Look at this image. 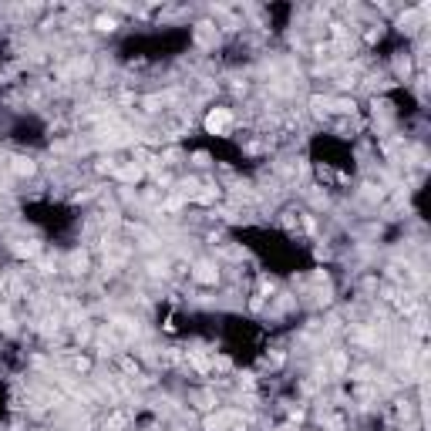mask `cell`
<instances>
[{
	"label": "cell",
	"instance_id": "1",
	"mask_svg": "<svg viewBox=\"0 0 431 431\" xmlns=\"http://www.w3.org/2000/svg\"><path fill=\"white\" fill-rule=\"evenodd\" d=\"M206 128L216 132V135L230 132V128H233V112H230V108H212V112L206 115Z\"/></svg>",
	"mask_w": 431,
	"mask_h": 431
}]
</instances>
